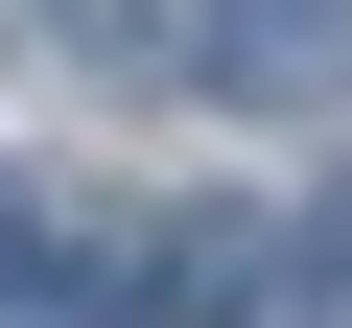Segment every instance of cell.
Here are the masks:
<instances>
[{
	"label": "cell",
	"mask_w": 352,
	"mask_h": 328,
	"mask_svg": "<svg viewBox=\"0 0 352 328\" xmlns=\"http://www.w3.org/2000/svg\"><path fill=\"white\" fill-rule=\"evenodd\" d=\"M164 328H282V211H188L164 235Z\"/></svg>",
	"instance_id": "cell-2"
},
{
	"label": "cell",
	"mask_w": 352,
	"mask_h": 328,
	"mask_svg": "<svg viewBox=\"0 0 352 328\" xmlns=\"http://www.w3.org/2000/svg\"><path fill=\"white\" fill-rule=\"evenodd\" d=\"M24 235H47V211H24V164H0V305H24Z\"/></svg>",
	"instance_id": "cell-4"
},
{
	"label": "cell",
	"mask_w": 352,
	"mask_h": 328,
	"mask_svg": "<svg viewBox=\"0 0 352 328\" xmlns=\"http://www.w3.org/2000/svg\"><path fill=\"white\" fill-rule=\"evenodd\" d=\"M0 47H47V71H164V0H0Z\"/></svg>",
	"instance_id": "cell-3"
},
{
	"label": "cell",
	"mask_w": 352,
	"mask_h": 328,
	"mask_svg": "<svg viewBox=\"0 0 352 328\" xmlns=\"http://www.w3.org/2000/svg\"><path fill=\"white\" fill-rule=\"evenodd\" d=\"M188 71L258 117H352V0H188Z\"/></svg>",
	"instance_id": "cell-1"
}]
</instances>
